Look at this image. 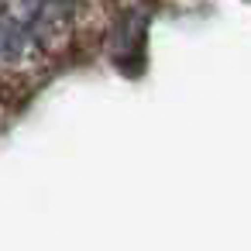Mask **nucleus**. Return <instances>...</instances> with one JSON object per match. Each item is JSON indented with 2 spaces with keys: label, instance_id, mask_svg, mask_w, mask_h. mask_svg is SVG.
I'll list each match as a JSON object with an SVG mask.
<instances>
[{
  "label": "nucleus",
  "instance_id": "obj_3",
  "mask_svg": "<svg viewBox=\"0 0 251 251\" xmlns=\"http://www.w3.org/2000/svg\"><path fill=\"white\" fill-rule=\"evenodd\" d=\"M55 4H62V7H69V11H76L79 4H86V0H55Z\"/></svg>",
  "mask_w": 251,
  "mask_h": 251
},
{
  "label": "nucleus",
  "instance_id": "obj_1",
  "mask_svg": "<svg viewBox=\"0 0 251 251\" xmlns=\"http://www.w3.org/2000/svg\"><path fill=\"white\" fill-rule=\"evenodd\" d=\"M4 7L35 42L45 55H55L73 38V11L55 0H0Z\"/></svg>",
  "mask_w": 251,
  "mask_h": 251
},
{
  "label": "nucleus",
  "instance_id": "obj_2",
  "mask_svg": "<svg viewBox=\"0 0 251 251\" xmlns=\"http://www.w3.org/2000/svg\"><path fill=\"white\" fill-rule=\"evenodd\" d=\"M42 62L45 52L38 49V42L0 7V73L21 76V73H35Z\"/></svg>",
  "mask_w": 251,
  "mask_h": 251
}]
</instances>
